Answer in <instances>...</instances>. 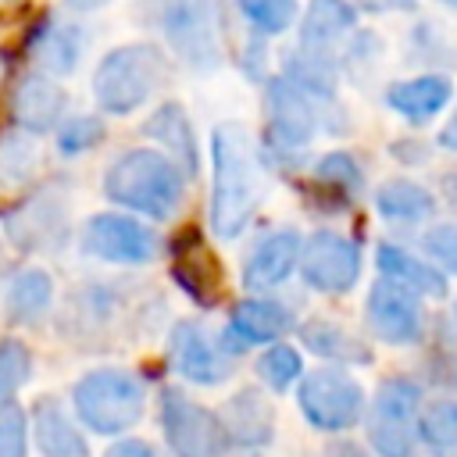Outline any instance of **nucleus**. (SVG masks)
Instances as JSON below:
<instances>
[{
	"mask_svg": "<svg viewBox=\"0 0 457 457\" xmlns=\"http://www.w3.org/2000/svg\"><path fill=\"white\" fill-rule=\"evenodd\" d=\"M211 228L221 239L243 236L264 200L261 146L243 121H221L211 132Z\"/></svg>",
	"mask_w": 457,
	"mask_h": 457,
	"instance_id": "1",
	"label": "nucleus"
},
{
	"mask_svg": "<svg viewBox=\"0 0 457 457\" xmlns=\"http://www.w3.org/2000/svg\"><path fill=\"white\" fill-rule=\"evenodd\" d=\"M104 196L150 221H171L186 200V175L164 150L132 146L107 164Z\"/></svg>",
	"mask_w": 457,
	"mask_h": 457,
	"instance_id": "2",
	"label": "nucleus"
},
{
	"mask_svg": "<svg viewBox=\"0 0 457 457\" xmlns=\"http://www.w3.org/2000/svg\"><path fill=\"white\" fill-rule=\"evenodd\" d=\"M168 79V57L157 43H125L100 57L93 71V96L104 114L125 118L136 114L143 104L154 100V93Z\"/></svg>",
	"mask_w": 457,
	"mask_h": 457,
	"instance_id": "3",
	"label": "nucleus"
},
{
	"mask_svg": "<svg viewBox=\"0 0 457 457\" xmlns=\"http://www.w3.org/2000/svg\"><path fill=\"white\" fill-rule=\"evenodd\" d=\"M71 411L96 436H125L146 411V386L129 368H93L71 386Z\"/></svg>",
	"mask_w": 457,
	"mask_h": 457,
	"instance_id": "4",
	"label": "nucleus"
},
{
	"mask_svg": "<svg viewBox=\"0 0 457 457\" xmlns=\"http://www.w3.org/2000/svg\"><path fill=\"white\" fill-rule=\"evenodd\" d=\"M421 407H425V393L414 378L407 375L382 378L371 396V407L364 411L371 453L375 457H421V436H418Z\"/></svg>",
	"mask_w": 457,
	"mask_h": 457,
	"instance_id": "5",
	"label": "nucleus"
},
{
	"mask_svg": "<svg viewBox=\"0 0 457 457\" xmlns=\"http://www.w3.org/2000/svg\"><path fill=\"white\" fill-rule=\"evenodd\" d=\"M336 104H318L303 89H296L286 75H275L264 82V150L275 157L303 150L318 129L328 125V114Z\"/></svg>",
	"mask_w": 457,
	"mask_h": 457,
	"instance_id": "6",
	"label": "nucleus"
},
{
	"mask_svg": "<svg viewBox=\"0 0 457 457\" xmlns=\"http://www.w3.org/2000/svg\"><path fill=\"white\" fill-rule=\"evenodd\" d=\"M296 403H300V414L307 418L311 428H318V432H346L364 418L368 393L346 368L325 364V368H314V371H307L300 378Z\"/></svg>",
	"mask_w": 457,
	"mask_h": 457,
	"instance_id": "7",
	"label": "nucleus"
},
{
	"mask_svg": "<svg viewBox=\"0 0 457 457\" xmlns=\"http://www.w3.org/2000/svg\"><path fill=\"white\" fill-rule=\"evenodd\" d=\"M161 432L171 457H228L232 450L221 414L175 386L161 389Z\"/></svg>",
	"mask_w": 457,
	"mask_h": 457,
	"instance_id": "8",
	"label": "nucleus"
},
{
	"mask_svg": "<svg viewBox=\"0 0 457 457\" xmlns=\"http://www.w3.org/2000/svg\"><path fill=\"white\" fill-rule=\"evenodd\" d=\"M161 32L171 54L193 71L221 68V39L211 0H164L161 4Z\"/></svg>",
	"mask_w": 457,
	"mask_h": 457,
	"instance_id": "9",
	"label": "nucleus"
},
{
	"mask_svg": "<svg viewBox=\"0 0 457 457\" xmlns=\"http://www.w3.org/2000/svg\"><path fill=\"white\" fill-rule=\"evenodd\" d=\"M79 246L86 257L107 261V264H150L161 250V239L154 228H146L139 218L121 211H100L82 225Z\"/></svg>",
	"mask_w": 457,
	"mask_h": 457,
	"instance_id": "10",
	"label": "nucleus"
},
{
	"mask_svg": "<svg viewBox=\"0 0 457 457\" xmlns=\"http://www.w3.org/2000/svg\"><path fill=\"white\" fill-rule=\"evenodd\" d=\"M368 332L386 346H414L425 336V307L421 296L393 278L371 282L364 296Z\"/></svg>",
	"mask_w": 457,
	"mask_h": 457,
	"instance_id": "11",
	"label": "nucleus"
},
{
	"mask_svg": "<svg viewBox=\"0 0 457 457\" xmlns=\"http://www.w3.org/2000/svg\"><path fill=\"white\" fill-rule=\"evenodd\" d=\"M361 246L332 228H318L303 239L300 253V278L314 293H350L361 278Z\"/></svg>",
	"mask_w": 457,
	"mask_h": 457,
	"instance_id": "12",
	"label": "nucleus"
},
{
	"mask_svg": "<svg viewBox=\"0 0 457 457\" xmlns=\"http://www.w3.org/2000/svg\"><path fill=\"white\" fill-rule=\"evenodd\" d=\"M168 361L175 375L193 386H221L232 375V361L221 343L200 321H175L168 332Z\"/></svg>",
	"mask_w": 457,
	"mask_h": 457,
	"instance_id": "13",
	"label": "nucleus"
},
{
	"mask_svg": "<svg viewBox=\"0 0 457 457\" xmlns=\"http://www.w3.org/2000/svg\"><path fill=\"white\" fill-rule=\"evenodd\" d=\"M4 225L14 246L32 250V253L50 250L68 236V204L61 193L43 189L32 200H21L14 211H7Z\"/></svg>",
	"mask_w": 457,
	"mask_h": 457,
	"instance_id": "14",
	"label": "nucleus"
},
{
	"mask_svg": "<svg viewBox=\"0 0 457 457\" xmlns=\"http://www.w3.org/2000/svg\"><path fill=\"white\" fill-rule=\"evenodd\" d=\"M171 278L175 286L200 307H218L225 296V275L218 257L204 246V239L196 232H186L175 246H171Z\"/></svg>",
	"mask_w": 457,
	"mask_h": 457,
	"instance_id": "15",
	"label": "nucleus"
},
{
	"mask_svg": "<svg viewBox=\"0 0 457 457\" xmlns=\"http://www.w3.org/2000/svg\"><path fill=\"white\" fill-rule=\"evenodd\" d=\"M64 104H68V93L46 71H29L11 89V118L29 136L57 129L64 121Z\"/></svg>",
	"mask_w": 457,
	"mask_h": 457,
	"instance_id": "16",
	"label": "nucleus"
},
{
	"mask_svg": "<svg viewBox=\"0 0 457 457\" xmlns=\"http://www.w3.org/2000/svg\"><path fill=\"white\" fill-rule=\"evenodd\" d=\"M300 253H303V236L293 225H282L275 232H268L246 257L243 264V286L250 293H264L282 286L296 268H300Z\"/></svg>",
	"mask_w": 457,
	"mask_h": 457,
	"instance_id": "17",
	"label": "nucleus"
},
{
	"mask_svg": "<svg viewBox=\"0 0 457 457\" xmlns=\"http://www.w3.org/2000/svg\"><path fill=\"white\" fill-rule=\"evenodd\" d=\"M293 318L289 311L278 303V300H268V296H246L239 303H232V314H228V325L221 332V346L228 353V343H232V353L253 346V343H278L286 332H289Z\"/></svg>",
	"mask_w": 457,
	"mask_h": 457,
	"instance_id": "18",
	"label": "nucleus"
},
{
	"mask_svg": "<svg viewBox=\"0 0 457 457\" xmlns=\"http://www.w3.org/2000/svg\"><path fill=\"white\" fill-rule=\"evenodd\" d=\"M357 29V7L353 0H307V11L300 14V50L332 57Z\"/></svg>",
	"mask_w": 457,
	"mask_h": 457,
	"instance_id": "19",
	"label": "nucleus"
},
{
	"mask_svg": "<svg viewBox=\"0 0 457 457\" xmlns=\"http://www.w3.org/2000/svg\"><path fill=\"white\" fill-rule=\"evenodd\" d=\"M29 432L36 439L39 457H89V443L79 421L57 396H39L29 411Z\"/></svg>",
	"mask_w": 457,
	"mask_h": 457,
	"instance_id": "20",
	"label": "nucleus"
},
{
	"mask_svg": "<svg viewBox=\"0 0 457 457\" xmlns=\"http://www.w3.org/2000/svg\"><path fill=\"white\" fill-rule=\"evenodd\" d=\"M453 100V82L439 71H421L414 79H400L386 89V104L411 125H428Z\"/></svg>",
	"mask_w": 457,
	"mask_h": 457,
	"instance_id": "21",
	"label": "nucleus"
},
{
	"mask_svg": "<svg viewBox=\"0 0 457 457\" xmlns=\"http://www.w3.org/2000/svg\"><path fill=\"white\" fill-rule=\"evenodd\" d=\"M143 136L161 143V150L182 168V175H196L200 171V143L196 132L189 125V114L179 100H164L146 121H143Z\"/></svg>",
	"mask_w": 457,
	"mask_h": 457,
	"instance_id": "22",
	"label": "nucleus"
},
{
	"mask_svg": "<svg viewBox=\"0 0 457 457\" xmlns=\"http://www.w3.org/2000/svg\"><path fill=\"white\" fill-rule=\"evenodd\" d=\"M375 268L382 271V278H393L407 289H414L418 296H432L443 300L446 296V275L421 253L400 246V243H378L375 246Z\"/></svg>",
	"mask_w": 457,
	"mask_h": 457,
	"instance_id": "23",
	"label": "nucleus"
},
{
	"mask_svg": "<svg viewBox=\"0 0 457 457\" xmlns=\"http://www.w3.org/2000/svg\"><path fill=\"white\" fill-rule=\"evenodd\" d=\"M29 50L39 64V71L46 75H71L82 61L86 50V32L75 21H61V18H46L36 36L29 39Z\"/></svg>",
	"mask_w": 457,
	"mask_h": 457,
	"instance_id": "24",
	"label": "nucleus"
},
{
	"mask_svg": "<svg viewBox=\"0 0 457 457\" xmlns=\"http://www.w3.org/2000/svg\"><path fill=\"white\" fill-rule=\"evenodd\" d=\"M221 421L228 428V439L239 446H264L275 436V407L268 403V396L257 386L239 389L228 400Z\"/></svg>",
	"mask_w": 457,
	"mask_h": 457,
	"instance_id": "25",
	"label": "nucleus"
},
{
	"mask_svg": "<svg viewBox=\"0 0 457 457\" xmlns=\"http://www.w3.org/2000/svg\"><path fill=\"white\" fill-rule=\"evenodd\" d=\"M300 343L311 350V353H318V357H325V361H332L336 368H350V364H371V346L368 343H361L353 332H346L343 325H336V321H325V318H307V321H300Z\"/></svg>",
	"mask_w": 457,
	"mask_h": 457,
	"instance_id": "26",
	"label": "nucleus"
},
{
	"mask_svg": "<svg viewBox=\"0 0 457 457\" xmlns=\"http://www.w3.org/2000/svg\"><path fill=\"white\" fill-rule=\"evenodd\" d=\"M375 211L393 225H418L436 214V196L421 182L396 175L375 189Z\"/></svg>",
	"mask_w": 457,
	"mask_h": 457,
	"instance_id": "27",
	"label": "nucleus"
},
{
	"mask_svg": "<svg viewBox=\"0 0 457 457\" xmlns=\"http://www.w3.org/2000/svg\"><path fill=\"white\" fill-rule=\"evenodd\" d=\"M54 303V278L46 268H21L4 293L7 318L18 325H36Z\"/></svg>",
	"mask_w": 457,
	"mask_h": 457,
	"instance_id": "28",
	"label": "nucleus"
},
{
	"mask_svg": "<svg viewBox=\"0 0 457 457\" xmlns=\"http://www.w3.org/2000/svg\"><path fill=\"white\" fill-rule=\"evenodd\" d=\"M336 57H321V54H311V50H289L286 54V68L282 75L303 89L311 100L318 104H336V82H339V71H336Z\"/></svg>",
	"mask_w": 457,
	"mask_h": 457,
	"instance_id": "29",
	"label": "nucleus"
},
{
	"mask_svg": "<svg viewBox=\"0 0 457 457\" xmlns=\"http://www.w3.org/2000/svg\"><path fill=\"white\" fill-rule=\"evenodd\" d=\"M311 182H318V189L325 196H332V200H339V207H346L364 189V168L357 164L353 154L332 150V154L318 157V164L311 168Z\"/></svg>",
	"mask_w": 457,
	"mask_h": 457,
	"instance_id": "30",
	"label": "nucleus"
},
{
	"mask_svg": "<svg viewBox=\"0 0 457 457\" xmlns=\"http://www.w3.org/2000/svg\"><path fill=\"white\" fill-rule=\"evenodd\" d=\"M418 436L428 457H457V400L450 396L428 400L418 418Z\"/></svg>",
	"mask_w": 457,
	"mask_h": 457,
	"instance_id": "31",
	"label": "nucleus"
},
{
	"mask_svg": "<svg viewBox=\"0 0 457 457\" xmlns=\"http://www.w3.org/2000/svg\"><path fill=\"white\" fill-rule=\"evenodd\" d=\"M39 171V146L29 132L11 129L0 136V189H18Z\"/></svg>",
	"mask_w": 457,
	"mask_h": 457,
	"instance_id": "32",
	"label": "nucleus"
},
{
	"mask_svg": "<svg viewBox=\"0 0 457 457\" xmlns=\"http://www.w3.org/2000/svg\"><path fill=\"white\" fill-rule=\"evenodd\" d=\"M303 375H307L303 357L293 343H268L264 353L257 357V378L275 393H286V389L300 386Z\"/></svg>",
	"mask_w": 457,
	"mask_h": 457,
	"instance_id": "33",
	"label": "nucleus"
},
{
	"mask_svg": "<svg viewBox=\"0 0 457 457\" xmlns=\"http://www.w3.org/2000/svg\"><path fill=\"white\" fill-rule=\"evenodd\" d=\"M232 4L239 7V14L250 21L257 36H278L300 14V0H232Z\"/></svg>",
	"mask_w": 457,
	"mask_h": 457,
	"instance_id": "34",
	"label": "nucleus"
},
{
	"mask_svg": "<svg viewBox=\"0 0 457 457\" xmlns=\"http://www.w3.org/2000/svg\"><path fill=\"white\" fill-rule=\"evenodd\" d=\"M104 136H107V129L96 114H71L57 125V150L64 157H79V154L93 150Z\"/></svg>",
	"mask_w": 457,
	"mask_h": 457,
	"instance_id": "35",
	"label": "nucleus"
},
{
	"mask_svg": "<svg viewBox=\"0 0 457 457\" xmlns=\"http://www.w3.org/2000/svg\"><path fill=\"white\" fill-rule=\"evenodd\" d=\"M32 378V353L21 339H0V403Z\"/></svg>",
	"mask_w": 457,
	"mask_h": 457,
	"instance_id": "36",
	"label": "nucleus"
},
{
	"mask_svg": "<svg viewBox=\"0 0 457 457\" xmlns=\"http://www.w3.org/2000/svg\"><path fill=\"white\" fill-rule=\"evenodd\" d=\"M0 457H29V414L14 400L0 403Z\"/></svg>",
	"mask_w": 457,
	"mask_h": 457,
	"instance_id": "37",
	"label": "nucleus"
},
{
	"mask_svg": "<svg viewBox=\"0 0 457 457\" xmlns=\"http://www.w3.org/2000/svg\"><path fill=\"white\" fill-rule=\"evenodd\" d=\"M421 250L443 275H457V225H432L421 236Z\"/></svg>",
	"mask_w": 457,
	"mask_h": 457,
	"instance_id": "38",
	"label": "nucleus"
},
{
	"mask_svg": "<svg viewBox=\"0 0 457 457\" xmlns=\"http://www.w3.org/2000/svg\"><path fill=\"white\" fill-rule=\"evenodd\" d=\"M104 457H164L154 443H146V439H136V436H125V439H118V443H111L107 450H104Z\"/></svg>",
	"mask_w": 457,
	"mask_h": 457,
	"instance_id": "39",
	"label": "nucleus"
},
{
	"mask_svg": "<svg viewBox=\"0 0 457 457\" xmlns=\"http://www.w3.org/2000/svg\"><path fill=\"white\" fill-rule=\"evenodd\" d=\"M353 7H364L371 14H389V11H414L418 0H353Z\"/></svg>",
	"mask_w": 457,
	"mask_h": 457,
	"instance_id": "40",
	"label": "nucleus"
},
{
	"mask_svg": "<svg viewBox=\"0 0 457 457\" xmlns=\"http://www.w3.org/2000/svg\"><path fill=\"white\" fill-rule=\"evenodd\" d=\"M439 146H446V150H453V154H457V107L450 111L446 125L439 129Z\"/></svg>",
	"mask_w": 457,
	"mask_h": 457,
	"instance_id": "41",
	"label": "nucleus"
},
{
	"mask_svg": "<svg viewBox=\"0 0 457 457\" xmlns=\"http://www.w3.org/2000/svg\"><path fill=\"white\" fill-rule=\"evenodd\" d=\"M68 7H75V11H96V7H104L107 0H64Z\"/></svg>",
	"mask_w": 457,
	"mask_h": 457,
	"instance_id": "42",
	"label": "nucleus"
},
{
	"mask_svg": "<svg viewBox=\"0 0 457 457\" xmlns=\"http://www.w3.org/2000/svg\"><path fill=\"white\" fill-rule=\"evenodd\" d=\"M336 457H371V453H364L361 446H350V443H343V446H336Z\"/></svg>",
	"mask_w": 457,
	"mask_h": 457,
	"instance_id": "43",
	"label": "nucleus"
},
{
	"mask_svg": "<svg viewBox=\"0 0 457 457\" xmlns=\"http://www.w3.org/2000/svg\"><path fill=\"white\" fill-rule=\"evenodd\" d=\"M443 7H450V11H457V0H439Z\"/></svg>",
	"mask_w": 457,
	"mask_h": 457,
	"instance_id": "44",
	"label": "nucleus"
},
{
	"mask_svg": "<svg viewBox=\"0 0 457 457\" xmlns=\"http://www.w3.org/2000/svg\"><path fill=\"white\" fill-rule=\"evenodd\" d=\"M453 321H457V300H453Z\"/></svg>",
	"mask_w": 457,
	"mask_h": 457,
	"instance_id": "45",
	"label": "nucleus"
}]
</instances>
